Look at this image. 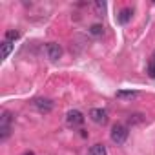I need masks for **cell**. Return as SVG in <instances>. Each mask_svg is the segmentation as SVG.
I'll return each mask as SVG.
<instances>
[{
	"label": "cell",
	"mask_w": 155,
	"mask_h": 155,
	"mask_svg": "<svg viewBox=\"0 0 155 155\" xmlns=\"http://www.w3.org/2000/svg\"><path fill=\"white\" fill-rule=\"evenodd\" d=\"M11 122L13 117L9 111H2V117H0V142H6L11 135Z\"/></svg>",
	"instance_id": "6da1fadb"
},
{
	"label": "cell",
	"mask_w": 155,
	"mask_h": 155,
	"mask_svg": "<svg viewBox=\"0 0 155 155\" xmlns=\"http://www.w3.org/2000/svg\"><path fill=\"white\" fill-rule=\"evenodd\" d=\"M128 135H130L128 126H124V124H113V128H111V140L115 144H124L126 139H128Z\"/></svg>",
	"instance_id": "7a4b0ae2"
},
{
	"label": "cell",
	"mask_w": 155,
	"mask_h": 155,
	"mask_svg": "<svg viewBox=\"0 0 155 155\" xmlns=\"http://www.w3.org/2000/svg\"><path fill=\"white\" fill-rule=\"evenodd\" d=\"M82 122H84V115L79 110H69L66 113V124L69 128H77V126H81Z\"/></svg>",
	"instance_id": "3957f363"
},
{
	"label": "cell",
	"mask_w": 155,
	"mask_h": 155,
	"mask_svg": "<svg viewBox=\"0 0 155 155\" xmlns=\"http://www.w3.org/2000/svg\"><path fill=\"white\" fill-rule=\"evenodd\" d=\"M90 119L95 124H106L108 122V111L102 108H91L90 110Z\"/></svg>",
	"instance_id": "277c9868"
},
{
	"label": "cell",
	"mask_w": 155,
	"mask_h": 155,
	"mask_svg": "<svg viewBox=\"0 0 155 155\" xmlns=\"http://www.w3.org/2000/svg\"><path fill=\"white\" fill-rule=\"evenodd\" d=\"M33 106L40 113H49L53 110V101H49V99H35L33 101Z\"/></svg>",
	"instance_id": "5b68a950"
},
{
	"label": "cell",
	"mask_w": 155,
	"mask_h": 155,
	"mask_svg": "<svg viewBox=\"0 0 155 155\" xmlns=\"http://www.w3.org/2000/svg\"><path fill=\"white\" fill-rule=\"evenodd\" d=\"M46 51H48V57H49L51 60H58V58L62 57V48H60L57 42H49V44L46 46Z\"/></svg>",
	"instance_id": "8992f818"
},
{
	"label": "cell",
	"mask_w": 155,
	"mask_h": 155,
	"mask_svg": "<svg viewBox=\"0 0 155 155\" xmlns=\"http://www.w3.org/2000/svg\"><path fill=\"white\" fill-rule=\"evenodd\" d=\"M131 17H133V11H131L130 8H124V9L119 13V22H120V24H128V22L131 20Z\"/></svg>",
	"instance_id": "52a82bcc"
},
{
	"label": "cell",
	"mask_w": 155,
	"mask_h": 155,
	"mask_svg": "<svg viewBox=\"0 0 155 155\" xmlns=\"http://www.w3.org/2000/svg\"><path fill=\"white\" fill-rule=\"evenodd\" d=\"M88 155H108V151H106V146L99 142V144H93V146L90 148Z\"/></svg>",
	"instance_id": "ba28073f"
},
{
	"label": "cell",
	"mask_w": 155,
	"mask_h": 155,
	"mask_svg": "<svg viewBox=\"0 0 155 155\" xmlns=\"http://www.w3.org/2000/svg\"><path fill=\"white\" fill-rule=\"evenodd\" d=\"M13 46H15V42H9V40H2V57L4 58H8L9 55H11V51H13Z\"/></svg>",
	"instance_id": "9c48e42d"
},
{
	"label": "cell",
	"mask_w": 155,
	"mask_h": 155,
	"mask_svg": "<svg viewBox=\"0 0 155 155\" xmlns=\"http://www.w3.org/2000/svg\"><path fill=\"white\" fill-rule=\"evenodd\" d=\"M137 95H139V93H137L135 90H119V91H117V97H119V99H130V101H131V99H135Z\"/></svg>",
	"instance_id": "30bf717a"
},
{
	"label": "cell",
	"mask_w": 155,
	"mask_h": 155,
	"mask_svg": "<svg viewBox=\"0 0 155 155\" xmlns=\"http://www.w3.org/2000/svg\"><path fill=\"white\" fill-rule=\"evenodd\" d=\"M90 33L95 35V37H99V35L104 33V26H102V24H93V26L90 28Z\"/></svg>",
	"instance_id": "8fae6325"
},
{
	"label": "cell",
	"mask_w": 155,
	"mask_h": 155,
	"mask_svg": "<svg viewBox=\"0 0 155 155\" xmlns=\"http://www.w3.org/2000/svg\"><path fill=\"white\" fill-rule=\"evenodd\" d=\"M18 38H20V33H18V31L9 29V31L6 33V40H9V42H15V40H18Z\"/></svg>",
	"instance_id": "7c38bea8"
},
{
	"label": "cell",
	"mask_w": 155,
	"mask_h": 155,
	"mask_svg": "<svg viewBox=\"0 0 155 155\" xmlns=\"http://www.w3.org/2000/svg\"><path fill=\"white\" fill-rule=\"evenodd\" d=\"M128 120H130V124H140V122L144 120V117H142L140 113H133V115L128 117Z\"/></svg>",
	"instance_id": "4fadbf2b"
},
{
	"label": "cell",
	"mask_w": 155,
	"mask_h": 155,
	"mask_svg": "<svg viewBox=\"0 0 155 155\" xmlns=\"http://www.w3.org/2000/svg\"><path fill=\"white\" fill-rule=\"evenodd\" d=\"M146 71H148V75L151 77V79H155V62H153V60L148 62V69H146Z\"/></svg>",
	"instance_id": "5bb4252c"
},
{
	"label": "cell",
	"mask_w": 155,
	"mask_h": 155,
	"mask_svg": "<svg viewBox=\"0 0 155 155\" xmlns=\"http://www.w3.org/2000/svg\"><path fill=\"white\" fill-rule=\"evenodd\" d=\"M95 9H97V13H99V15H102V13H104V9H106V4H104V2H97V4H95Z\"/></svg>",
	"instance_id": "9a60e30c"
},
{
	"label": "cell",
	"mask_w": 155,
	"mask_h": 155,
	"mask_svg": "<svg viewBox=\"0 0 155 155\" xmlns=\"http://www.w3.org/2000/svg\"><path fill=\"white\" fill-rule=\"evenodd\" d=\"M24 155H35V153H33V151H26Z\"/></svg>",
	"instance_id": "2e32d148"
},
{
	"label": "cell",
	"mask_w": 155,
	"mask_h": 155,
	"mask_svg": "<svg viewBox=\"0 0 155 155\" xmlns=\"http://www.w3.org/2000/svg\"><path fill=\"white\" fill-rule=\"evenodd\" d=\"M151 60H153V62H155V53H153V55H151Z\"/></svg>",
	"instance_id": "e0dca14e"
}]
</instances>
